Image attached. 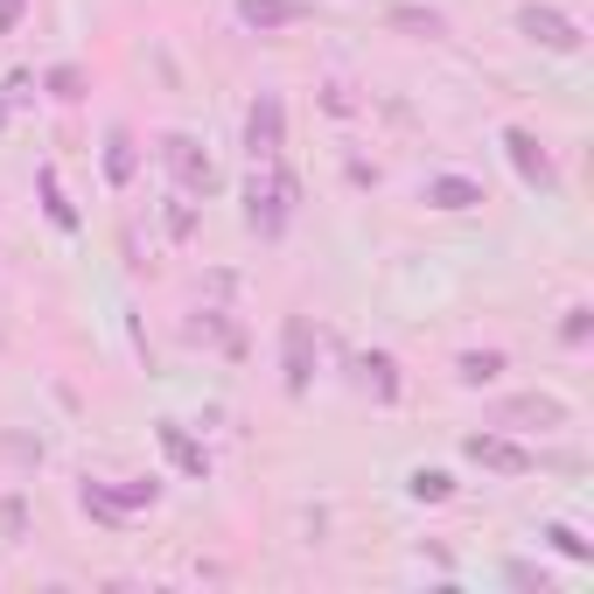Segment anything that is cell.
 <instances>
[{
    "mask_svg": "<svg viewBox=\"0 0 594 594\" xmlns=\"http://www.w3.org/2000/svg\"><path fill=\"white\" fill-rule=\"evenodd\" d=\"M238 22L253 35H287L309 22V0H238Z\"/></svg>",
    "mask_w": 594,
    "mask_h": 594,
    "instance_id": "cell-9",
    "label": "cell"
},
{
    "mask_svg": "<svg viewBox=\"0 0 594 594\" xmlns=\"http://www.w3.org/2000/svg\"><path fill=\"white\" fill-rule=\"evenodd\" d=\"M406 490L419 496V504H448V496H455V475H448V469H413Z\"/></svg>",
    "mask_w": 594,
    "mask_h": 594,
    "instance_id": "cell-20",
    "label": "cell"
},
{
    "mask_svg": "<svg viewBox=\"0 0 594 594\" xmlns=\"http://www.w3.org/2000/svg\"><path fill=\"white\" fill-rule=\"evenodd\" d=\"M35 197H43V217L56 224V232H78V210H70V197H64V176L43 161L35 168Z\"/></svg>",
    "mask_w": 594,
    "mask_h": 594,
    "instance_id": "cell-14",
    "label": "cell"
},
{
    "mask_svg": "<svg viewBox=\"0 0 594 594\" xmlns=\"http://www.w3.org/2000/svg\"><path fill=\"white\" fill-rule=\"evenodd\" d=\"M385 29L413 35V43H440V35H448V14H440V8H419V0H392V8H385Z\"/></svg>",
    "mask_w": 594,
    "mask_h": 594,
    "instance_id": "cell-13",
    "label": "cell"
},
{
    "mask_svg": "<svg viewBox=\"0 0 594 594\" xmlns=\"http://www.w3.org/2000/svg\"><path fill=\"white\" fill-rule=\"evenodd\" d=\"M294 210H301V182L287 176L280 161H253V182H245V224L273 245V238H287Z\"/></svg>",
    "mask_w": 594,
    "mask_h": 594,
    "instance_id": "cell-1",
    "label": "cell"
},
{
    "mask_svg": "<svg viewBox=\"0 0 594 594\" xmlns=\"http://www.w3.org/2000/svg\"><path fill=\"white\" fill-rule=\"evenodd\" d=\"M504 155H511V168H517V182H525V189H539V197L560 189V168H552L546 141L531 126H504Z\"/></svg>",
    "mask_w": 594,
    "mask_h": 594,
    "instance_id": "cell-8",
    "label": "cell"
},
{
    "mask_svg": "<svg viewBox=\"0 0 594 594\" xmlns=\"http://www.w3.org/2000/svg\"><path fill=\"white\" fill-rule=\"evenodd\" d=\"M573 419V406L560 392H511V399H496L490 406V427H504V434H552V427H567Z\"/></svg>",
    "mask_w": 594,
    "mask_h": 594,
    "instance_id": "cell-2",
    "label": "cell"
},
{
    "mask_svg": "<svg viewBox=\"0 0 594 594\" xmlns=\"http://www.w3.org/2000/svg\"><path fill=\"white\" fill-rule=\"evenodd\" d=\"M112 496H120L126 511H155V504H161V483H155V475H133V483H120Z\"/></svg>",
    "mask_w": 594,
    "mask_h": 594,
    "instance_id": "cell-24",
    "label": "cell"
},
{
    "mask_svg": "<svg viewBox=\"0 0 594 594\" xmlns=\"http://www.w3.org/2000/svg\"><path fill=\"white\" fill-rule=\"evenodd\" d=\"M280 385H287V399H309V385H315V322L309 315L280 322Z\"/></svg>",
    "mask_w": 594,
    "mask_h": 594,
    "instance_id": "cell-4",
    "label": "cell"
},
{
    "mask_svg": "<svg viewBox=\"0 0 594 594\" xmlns=\"http://www.w3.org/2000/svg\"><path fill=\"white\" fill-rule=\"evenodd\" d=\"M517 35H525V43H539V49H552V56H581V22H573V14H560L552 8V0H525V8H517Z\"/></svg>",
    "mask_w": 594,
    "mask_h": 594,
    "instance_id": "cell-3",
    "label": "cell"
},
{
    "mask_svg": "<svg viewBox=\"0 0 594 594\" xmlns=\"http://www.w3.org/2000/svg\"><path fill=\"white\" fill-rule=\"evenodd\" d=\"M155 440L168 448V462H176L189 483H210V455H203V440H189L182 419H155Z\"/></svg>",
    "mask_w": 594,
    "mask_h": 594,
    "instance_id": "cell-10",
    "label": "cell"
},
{
    "mask_svg": "<svg viewBox=\"0 0 594 594\" xmlns=\"http://www.w3.org/2000/svg\"><path fill=\"white\" fill-rule=\"evenodd\" d=\"M587 336H594V309H587V301H573L567 322H560V343H567V350H587Z\"/></svg>",
    "mask_w": 594,
    "mask_h": 594,
    "instance_id": "cell-23",
    "label": "cell"
},
{
    "mask_svg": "<svg viewBox=\"0 0 594 594\" xmlns=\"http://www.w3.org/2000/svg\"><path fill=\"white\" fill-rule=\"evenodd\" d=\"M168 232H176V238H197V210H189L182 197L168 203Z\"/></svg>",
    "mask_w": 594,
    "mask_h": 594,
    "instance_id": "cell-26",
    "label": "cell"
},
{
    "mask_svg": "<svg viewBox=\"0 0 594 594\" xmlns=\"http://www.w3.org/2000/svg\"><path fill=\"white\" fill-rule=\"evenodd\" d=\"M43 85H49V99H56V105H78V99H85V91H91V78H85V64H56V70H49V78H43Z\"/></svg>",
    "mask_w": 594,
    "mask_h": 594,
    "instance_id": "cell-19",
    "label": "cell"
},
{
    "mask_svg": "<svg viewBox=\"0 0 594 594\" xmlns=\"http://www.w3.org/2000/svg\"><path fill=\"white\" fill-rule=\"evenodd\" d=\"M182 336L189 343H232V350H238V336L224 329V309H197V322H182Z\"/></svg>",
    "mask_w": 594,
    "mask_h": 594,
    "instance_id": "cell-22",
    "label": "cell"
},
{
    "mask_svg": "<svg viewBox=\"0 0 594 594\" xmlns=\"http://www.w3.org/2000/svg\"><path fill=\"white\" fill-rule=\"evenodd\" d=\"M29 525H35L29 496H22V490H0V546H22V539H29Z\"/></svg>",
    "mask_w": 594,
    "mask_h": 594,
    "instance_id": "cell-18",
    "label": "cell"
},
{
    "mask_svg": "<svg viewBox=\"0 0 594 594\" xmlns=\"http://www.w3.org/2000/svg\"><path fill=\"white\" fill-rule=\"evenodd\" d=\"M133 168H141V147H133V133H126V126H112V133H105V182H112V189H126V182H133Z\"/></svg>",
    "mask_w": 594,
    "mask_h": 594,
    "instance_id": "cell-16",
    "label": "cell"
},
{
    "mask_svg": "<svg viewBox=\"0 0 594 594\" xmlns=\"http://www.w3.org/2000/svg\"><path fill=\"white\" fill-rule=\"evenodd\" d=\"M22 8H29V0H0V35L22 29Z\"/></svg>",
    "mask_w": 594,
    "mask_h": 594,
    "instance_id": "cell-27",
    "label": "cell"
},
{
    "mask_svg": "<svg viewBox=\"0 0 594 594\" xmlns=\"http://www.w3.org/2000/svg\"><path fill=\"white\" fill-rule=\"evenodd\" d=\"M245 155L253 161H280L287 155V99L280 91H259L245 105Z\"/></svg>",
    "mask_w": 594,
    "mask_h": 594,
    "instance_id": "cell-6",
    "label": "cell"
},
{
    "mask_svg": "<svg viewBox=\"0 0 594 594\" xmlns=\"http://www.w3.org/2000/svg\"><path fill=\"white\" fill-rule=\"evenodd\" d=\"M504 581H511V587H539V594L552 587V581H546V573L531 567V560H511V567H504Z\"/></svg>",
    "mask_w": 594,
    "mask_h": 594,
    "instance_id": "cell-25",
    "label": "cell"
},
{
    "mask_svg": "<svg viewBox=\"0 0 594 594\" xmlns=\"http://www.w3.org/2000/svg\"><path fill=\"white\" fill-rule=\"evenodd\" d=\"M419 203L427 210H448V217H462V210H483V182H469V176H427V189H419Z\"/></svg>",
    "mask_w": 594,
    "mask_h": 594,
    "instance_id": "cell-11",
    "label": "cell"
},
{
    "mask_svg": "<svg viewBox=\"0 0 594 594\" xmlns=\"http://www.w3.org/2000/svg\"><path fill=\"white\" fill-rule=\"evenodd\" d=\"M161 168L176 176L182 197H210V189H217V168H210L197 133H161Z\"/></svg>",
    "mask_w": 594,
    "mask_h": 594,
    "instance_id": "cell-5",
    "label": "cell"
},
{
    "mask_svg": "<svg viewBox=\"0 0 594 594\" xmlns=\"http://www.w3.org/2000/svg\"><path fill=\"white\" fill-rule=\"evenodd\" d=\"M504 371H511L504 350H462V357H455V378H462V385H496Z\"/></svg>",
    "mask_w": 594,
    "mask_h": 594,
    "instance_id": "cell-17",
    "label": "cell"
},
{
    "mask_svg": "<svg viewBox=\"0 0 594 594\" xmlns=\"http://www.w3.org/2000/svg\"><path fill=\"white\" fill-rule=\"evenodd\" d=\"M78 511H85V517H99V525H112V531H126V525H133V511L120 504V496H112V483H85V490H78Z\"/></svg>",
    "mask_w": 594,
    "mask_h": 594,
    "instance_id": "cell-15",
    "label": "cell"
},
{
    "mask_svg": "<svg viewBox=\"0 0 594 594\" xmlns=\"http://www.w3.org/2000/svg\"><path fill=\"white\" fill-rule=\"evenodd\" d=\"M462 455H469L475 469H490V475H511V483H517V475H531V469H539V455H531V448H517V440H511L504 427L469 434V440H462Z\"/></svg>",
    "mask_w": 594,
    "mask_h": 594,
    "instance_id": "cell-7",
    "label": "cell"
},
{
    "mask_svg": "<svg viewBox=\"0 0 594 594\" xmlns=\"http://www.w3.org/2000/svg\"><path fill=\"white\" fill-rule=\"evenodd\" d=\"M357 385L378 399V406H399V392H406V378H399V357L392 350H363L357 357Z\"/></svg>",
    "mask_w": 594,
    "mask_h": 594,
    "instance_id": "cell-12",
    "label": "cell"
},
{
    "mask_svg": "<svg viewBox=\"0 0 594 594\" xmlns=\"http://www.w3.org/2000/svg\"><path fill=\"white\" fill-rule=\"evenodd\" d=\"M0 126H8V105H0Z\"/></svg>",
    "mask_w": 594,
    "mask_h": 594,
    "instance_id": "cell-28",
    "label": "cell"
},
{
    "mask_svg": "<svg viewBox=\"0 0 594 594\" xmlns=\"http://www.w3.org/2000/svg\"><path fill=\"white\" fill-rule=\"evenodd\" d=\"M546 546L560 552V560H573V567H594V546H587L573 525H546Z\"/></svg>",
    "mask_w": 594,
    "mask_h": 594,
    "instance_id": "cell-21",
    "label": "cell"
}]
</instances>
